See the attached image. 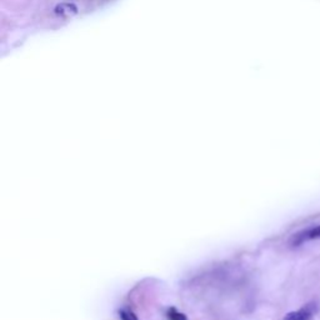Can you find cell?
Listing matches in <instances>:
<instances>
[{
    "mask_svg": "<svg viewBox=\"0 0 320 320\" xmlns=\"http://www.w3.org/2000/svg\"><path fill=\"white\" fill-rule=\"evenodd\" d=\"M318 311V305L315 303H309L297 311L288 313L283 320H311L314 314Z\"/></svg>",
    "mask_w": 320,
    "mask_h": 320,
    "instance_id": "7a4b0ae2",
    "label": "cell"
},
{
    "mask_svg": "<svg viewBox=\"0 0 320 320\" xmlns=\"http://www.w3.org/2000/svg\"><path fill=\"white\" fill-rule=\"evenodd\" d=\"M55 13L63 16H71L78 13V8L74 4H69V3H63L60 5H58L55 8Z\"/></svg>",
    "mask_w": 320,
    "mask_h": 320,
    "instance_id": "3957f363",
    "label": "cell"
},
{
    "mask_svg": "<svg viewBox=\"0 0 320 320\" xmlns=\"http://www.w3.org/2000/svg\"><path fill=\"white\" fill-rule=\"evenodd\" d=\"M318 239H320V224L317 226H309L306 229H303V230L291 235L289 239V245L291 248H298L304 243Z\"/></svg>",
    "mask_w": 320,
    "mask_h": 320,
    "instance_id": "6da1fadb",
    "label": "cell"
},
{
    "mask_svg": "<svg viewBox=\"0 0 320 320\" xmlns=\"http://www.w3.org/2000/svg\"><path fill=\"white\" fill-rule=\"evenodd\" d=\"M168 319L169 320H188L183 313H179L175 308H170L168 310Z\"/></svg>",
    "mask_w": 320,
    "mask_h": 320,
    "instance_id": "277c9868",
    "label": "cell"
},
{
    "mask_svg": "<svg viewBox=\"0 0 320 320\" xmlns=\"http://www.w3.org/2000/svg\"><path fill=\"white\" fill-rule=\"evenodd\" d=\"M119 315H120L122 320H138L137 315L134 314L133 311L127 310V309H123V310L119 311Z\"/></svg>",
    "mask_w": 320,
    "mask_h": 320,
    "instance_id": "5b68a950",
    "label": "cell"
}]
</instances>
